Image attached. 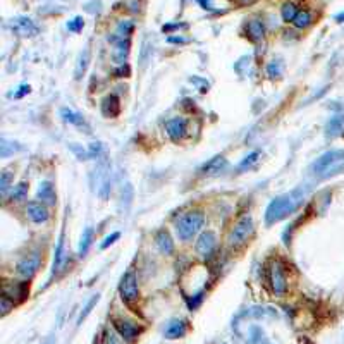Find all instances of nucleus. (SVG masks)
Here are the masks:
<instances>
[{"mask_svg": "<svg viewBox=\"0 0 344 344\" xmlns=\"http://www.w3.org/2000/svg\"><path fill=\"white\" fill-rule=\"evenodd\" d=\"M308 188L307 186H300L296 189H293L288 195H282L274 198L272 202L269 203L265 210V222L267 226H272V224L279 222V220L289 217L291 214H295L298 208L303 205L305 198H307Z\"/></svg>", "mask_w": 344, "mask_h": 344, "instance_id": "nucleus-1", "label": "nucleus"}, {"mask_svg": "<svg viewBox=\"0 0 344 344\" xmlns=\"http://www.w3.org/2000/svg\"><path fill=\"white\" fill-rule=\"evenodd\" d=\"M312 176L319 179H329L344 172V150H331L317 158L310 167Z\"/></svg>", "mask_w": 344, "mask_h": 344, "instance_id": "nucleus-2", "label": "nucleus"}, {"mask_svg": "<svg viewBox=\"0 0 344 344\" xmlns=\"http://www.w3.org/2000/svg\"><path fill=\"white\" fill-rule=\"evenodd\" d=\"M205 224V215L202 210H191L186 212L184 215H181L176 222V234L181 241H189L193 239V236L200 233V229Z\"/></svg>", "mask_w": 344, "mask_h": 344, "instance_id": "nucleus-3", "label": "nucleus"}, {"mask_svg": "<svg viewBox=\"0 0 344 344\" xmlns=\"http://www.w3.org/2000/svg\"><path fill=\"white\" fill-rule=\"evenodd\" d=\"M251 234H253V217L245 215L234 224V227L227 236V243H229L231 248H239L248 241Z\"/></svg>", "mask_w": 344, "mask_h": 344, "instance_id": "nucleus-4", "label": "nucleus"}, {"mask_svg": "<svg viewBox=\"0 0 344 344\" xmlns=\"http://www.w3.org/2000/svg\"><path fill=\"white\" fill-rule=\"evenodd\" d=\"M269 282L276 296L286 295V291H288V276H286L284 265L279 260H274L269 267Z\"/></svg>", "mask_w": 344, "mask_h": 344, "instance_id": "nucleus-5", "label": "nucleus"}, {"mask_svg": "<svg viewBox=\"0 0 344 344\" xmlns=\"http://www.w3.org/2000/svg\"><path fill=\"white\" fill-rule=\"evenodd\" d=\"M119 293H121V298L126 301V303H134L140 298V288H138V281L134 272H126L121 279V284H119Z\"/></svg>", "mask_w": 344, "mask_h": 344, "instance_id": "nucleus-6", "label": "nucleus"}, {"mask_svg": "<svg viewBox=\"0 0 344 344\" xmlns=\"http://www.w3.org/2000/svg\"><path fill=\"white\" fill-rule=\"evenodd\" d=\"M40 265H41V255L38 253V251H33V253L26 255V257H22L21 260L17 262L16 270L21 277H24V279H31L34 274L38 272Z\"/></svg>", "mask_w": 344, "mask_h": 344, "instance_id": "nucleus-7", "label": "nucleus"}, {"mask_svg": "<svg viewBox=\"0 0 344 344\" xmlns=\"http://www.w3.org/2000/svg\"><path fill=\"white\" fill-rule=\"evenodd\" d=\"M114 327H115V331L121 334V338L124 339L126 343H133L141 332V327L136 326L134 322H129V320L115 319L114 320Z\"/></svg>", "mask_w": 344, "mask_h": 344, "instance_id": "nucleus-8", "label": "nucleus"}, {"mask_svg": "<svg viewBox=\"0 0 344 344\" xmlns=\"http://www.w3.org/2000/svg\"><path fill=\"white\" fill-rule=\"evenodd\" d=\"M215 245H217V236H215L214 231H205V233L200 234L198 241H196V253L200 257H208V255L214 251Z\"/></svg>", "mask_w": 344, "mask_h": 344, "instance_id": "nucleus-9", "label": "nucleus"}, {"mask_svg": "<svg viewBox=\"0 0 344 344\" xmlns=\"http://www.w3.org/2000/svg\"><path fill=\"white\" fill-rule=\"evenodd\" d=\"M165 131H167L169 138H171L172 141H179L181 138H184V134H186V131H188L186 119H183V117L169 119V121L165 122Z\"/></svg>", "mask_w": 344, "mask_h": 344, "instance_id": "nucleus-10", "label": "nucleus"}, {"mask_svg": "<svg viewBox=\"0 0 344 344\" xmlns=\"http://www.w3.org/2000/svg\"><path fill=\"white\" fill-rule=\"evenodd\" d=\"M26 215L34 224H43L48 220V210L43 203L40 202H29L26 207Z\"/></svg>", "mask_w": 344, "mask_h": 344, "instance_id": "nucleus-11", "label": "nucleus"}, {"mask_svg": "<svg viewBox=\"0 0 344 344\" xmlns=\"http://www.w3.org/2000/svg\"><path fill=\"white\" fill-rule=\"evenodd\" d=\"M12 31L19 36H33L38 33V28L29 17H17L12 22Z\"/></svg>", "mask_w": 344, "mask_h": 344, "instance_id": "nucleus-12", "label": "nucleus"}, {"mask_svg": "<svg viewBox=\"0 0 344 344\" xmlns=\"http://www.w3.org/2000/svg\"><path fill=\"white\" fill-rule=\"evenodd\" d=\"M227 167V158L222 155H217L207 162V164L202 167V172L205 176H215V174L222 172L224 169Z\"/></svg>", "mask_w": 344, "mask_h": 344, "instance_id": "nucleus-13", "label": "nucleus"}, {"mask_svg": "<svg viewBox=\"0 0 344 344\" xmlns=\"http://www.w3.org/2000/svg\"><path fill=\"white\" fill-rule=\"evenodd\" d=\"M188 331V326L184 320H171V322L167 324V327H165V338L167 339H179L183 338L184 334H186Z\"/></svg>", "mask_w": 344, "mask_h": 344, "instance_id": "nucleus-14", "label": "nucleus"}, {"mask_svg": "<svg viewBox=\"0 0 344 344\" xmlns=\"http://www.w3.org/2000/svg\"><path fill=\"white\" fill-rule=\"evenodd\" d=\"M155 245L164 255H171L174 251V241H172L171 234H169L165 229H160L155 234Z\"/></svg>", "mask_w": 344, "mask_h": 344, "instance_id": "nucleus-15", "label": "nucleus"}, {"mask_svg": "<svg viewBox=\"0 0 344 344\" xmlns=\"http://www.w3.org/2000/svg\"><path fill=\"white\" fill-rule=\"evenodd\" d=\"M102 112L105 117H117L121 112V102L115 95H109L102 102Z\"/></svg>", "mask_w": 344, "mask_h": 344, "instance_id": "nucleus-16", "label": "nucleus"}, {"mask_svg": "<svg viewBox=\"0 0 344 344\" xmlns=\"http://www.w3.org/2000/svg\"><path fill=\"white\" fill-rule=\"evenodd\" d=\"M127 55H129V40H127V38H126V40H117V41H115L114 52H112V57H114V60L117 64L124 65Z\"/></svg>", "mask_w": 344, "mask_h": 344, "instance_id": "nucleus-17", "label": "nucleus"}, {"mask_svg": "<svg viewBox=\"0 0 344 344\" xmlns=\"http://www.w3.org/2000/svg\"><path fill=\"white\" fill-rule=\"evenodd\" d=\"M246 33H248V38H250L251 41H260L262 38H264V34H265L264 22L257 21V19L250 21L248 24H246Z\"/></svg>", "mask_w": 344, "mask_h": 344, "instance_id": "nucleus-18", "label": "nucleus"}, {"mask_svg": "<svg viewBox=\"0 0 344 344\" xmlns=\"http://www.w3.org/2000/svg\"><path fill=\"white\" fill-rule=\"evenodd\" d=\"M38 198L41 200V203L55 205V191H53L52 184L40 183V188H38Z\"/></svg>", "mask_w": 344, "mask_h": 344, "instance_id": "nucleus-19", "label": "nucleus"}, {"mask_svg": "<svg viewBox=\"0 0 344 344\" xmlns=\"http://www.w3.org/2000/svg\"><path fill=\"white\" fill-rule=\"evenodd\" d=\"M91 243H93V229L91 227H86V229L83 231V234H81V239H79V257H84V255L88 253V250H90Z\"/></svg>", "mask_w": 344, "mask_h": 344, "instance_id": "nucleus-20", "label": "nucleus"}, {"mask_svg": "<svg viewBox=\"0 0 344 344\" xmlns=\"http://www.w3.org/2000/svg\"><path fill=\"white\" fill-rule=\"evenodd\" d=\"M64 262V233L60 234L59 243H57V248H55V257H53V272H59L60 267H62Z\"/></svg>", "mask_w": 344, "mask_h": 344, "instance_id": "nucleus-21", "label": "nucleus"}, {"mask_svg": "<svg viewBox=\"0 0 344 344\" xmlns=\"http://www.w3.org/2000/svg\"><path fill=\"white\" fill-rule=\"evenodd\" d=\"M28 183L26 181H22V183H19L17 186H14L12 193H10V200H14V202H22V200H26V196H28Z\"/></svg>", "mask_w": 344, "mask_h": 344, "instance_id": "nucleus-22", "label": "nucleus"}, {"mask_svg": "<svg viewBox=\"0 0 344 344\" xmlns=\"http://www.w3.org/2000/svg\"><path fill=\"white\" fill-rule=\"evenodd\" d=\"M281 16L282 19H284L286 22H293L295 21V17L298 16V9H296V5L293 2H286L284 5H282V9H281Z\"/></svg>", "mask_w": 344, "mask_h": 344, "instance_id": "nucleus-23", "label": "nucleus"}, {"mask_svg": "<svg viewBox=\"0 0 344 344\" xmlns=\"http://www.w3.org/2000/svg\"><path fill=\"white\" fill-rule=\"evenodd\" d=\"M293 24H295L298 29L308 28V26L312 24V14L308 12V10H301V12H298V16L295 17Z\"/></svg>", "mask_w": 344, "mask_h": 344, "instance_id": "nucleus-24", "label": "nucleus"}, {"mask_svg": "<svg viewBox=\"0 0 344 344\" xmlns=\"http://www.w3.org/2000/svg\"><path fill=\"white\" fill-rule=\"evenodd\" d=\"M60 115H62V119H64L65 122H69V124H74V126L84 124L83 117H81L79 114H76V112L69 110V109H62V110H60Z\"/></svg>", "mask_w": 344, "mask_h": 344, "instance_id": "nucleus-25", "label": "nucleus"}, {"mask_svg": "<svg viewBox=\"0 0 344 344\" xmlns=\"http://www.w3.org/2000/svg\"><path fill=\"white\" fill-rule=\"evenodd\" d=\"M131 31H133V22H131V21H122L121 24L117 26V31H115V34H117V40H126V38L131 34Z\"/></svg>", "mask_w": 344, "mask_h": 344, "instance_id": "nucleus-26", "label": "nucleus"}, {"mask_svg": "<svg viewBox=\"0 0 344 344\" xmlns=\"http://www.w3.org/2000/svg\"><path fill=\"white\" fill-rule=\"evenodd\" d=\"M267 74L270 76V78H279L282 74V62L281 60H272V62H269L267 65Z\"/></svg>", "mask_w": 344, "mask_h": 344, "instance_id": "nucleus-27", "label": "nucleus"}, {"mask_svg": "<svg viewBox=\"0 0 344 344\" xmlns=\"http://www.w3.org/2000/svg\"><path fill=\"white\" fill-rule=\"evenodd\" d=\"M10 181H12V172L3 171L2 176H0V191H2V195H5L7 189L10 188Z\"/></svg>", "mask_w": 344, "mask_h": 344, "instance_id": "nucleus-28", "label": "nucleus"}, {"mask_svg": "<svg viewBox=\"0 0 344 344\" xmlns=\"http://www.w3.org/2000/svg\"><path fill=\"white\" fill-rule=\"evenodd\" d=\"M12 308H14V300H10V298L2 295V298H0V310H2V315H7Z\"/></svg>", "mask_w": 344, "mask_h": 344, "instance_id": "nucleus-29", "label": "nucleus"}, {"mask_svg": "<svg viewBox=\"0 0 344 344\" xmlns=\"http://www.w3.org/2000/svg\"><path fill=\"white\" fill-rule=\"evenodd\" d=\"M258 157H260V152H253V153H250L248 157L245 158V160L241 162V164H239V169H246V167H251V165L253 164H257L258 162Z\"/></svg>", "mask_w": 344, "mask_h": 344, "instance_id": "nucleus-30", "label": "nucleus"}, {"mask_svg": "<svg viewBox=\"0 0 344 344\" xmlns=\"http://www.w3.org/2000/svg\"><path fill=\"white\" fill-rule=\"evenodd\" d=\"M83 26H84L83 17H74L72 21L67 22V29H69V31H72V33H79L81 29H83Z\"/></svg>", "mask_w": 344, "mask_h": 344, "instance_id": "nucleus-31", "label": "nucleus"}, {"mask_svg": "<svg viewBox=\"0 0 344 344\" xmlns=\"http://www.w3.org/2000/svg\"><path fill=\"white\" fill-rule=\"evenodd\" d=\"M98 300H100V296H98V295H95L93 298H91V300H90V303H88V305H86V308H84V312H83V313H81V315H79V319H78V326H79L81 322H83L84 319H86V317H88V313L91 312V308L95 307V303H98Z\"/></svg>", "mask_w": 344, "mask_h": 344, "instance_id": "nucleus-32", "label": "nucleus"}, {"mask_svg": "<svg viewBox=\"0 0 344 344\" xmlns=\"http://www.w3.org/2000/svg\"><path fill=\"white\" fill-rule=\"evenodd\" d=\"M341 122H343V117H334L331 122H329V126H327L329 131H327V133L331 134V136H332V134L338 133V131L341 129Z\"/></svg>", "mask_w": 344, "mask_h": 344, "instance_id": "nucleus-33", "label": "nucleus"}, {"mask_svg": "<svg viewBox=\"0 0 344 344\" xmlns=\"http://www.w3.org/2000/svg\"><path fill=\"white\" fill-rule=\"evenodd\" d=\"M119 238H121V234H119V233H112L110 236H107V238L103 239V243L100 246H102V250L109 248L110 245H114V243H115V239H119Z\"/></svg>", "mask_w": 344, "mask_h": 344, "instance_id": "nucleus-34", "label": "nucleus"}, {"mask_svg": "<svg viewBox=\"0 0 344 344\" xmlns=\"http://www.w3.org/2000/svg\"><path fill=\"white\" fill-rule=\"evenodd\" d=\"M86 65H88V50H86V55H84V59L81 57V60H79V65H78V71H76V78H81V71L84 72V69H86Z\"/></svg>", "mask_w": 344, "mask_h": 344, "instance_id": "nucleus-35", "label": "nucleus"}, {"mask_svg": "<svg viewBox=\"0 0 344 344\" xmlns=\"http://www.w3.org/2000/svg\"><path fill=\"white\" fill-rule=\"evenodd\" d=\"M115 74H117V78H124L122 74L129 76V67H127V65H122L121 69H117V71H115Z\"/></svg>", "mask_w": 344, "mask_h": 344, "instance_id": "nucleus-36", "label": "nucleus"}, {"mask_svg": "<svg viewBox=\"0 0 344 344\" xmlns=\"http://www.w3.org/2000/svg\"><path fill=\"white\" fill-rule=\"evenodd\" d=\"M196 2H200V3H202V7H203V9H208V10H212V9H214V3H212V0H196Z\"/></svg>", "mask_w": 344, "mask_h": 344, "instance_id": "nucleus-37", "label": "nucleus"}, {"mask_svg": "<svg viewBox=\"0 0 344 344\" xmlns=\"http://www.w3.org/2000/svg\"><path fill=\"white\" fill-rule=\"evenodd\" d=\"M105 341H107V344H119L117 341H115V338H114V336H112V334H107Z\"/></svg>", "mask_w": 344, "mask_h": 344, "instance_id": "nucleus-38", "label": "nucleus"}, {"mask_svg": "<svg viewBox=\"0 0 344 344\" xmlns=\"http://www.w3.org/2000/svg\"><path fill=\"white\" fill-rule=\"evenodd\" d=\"M169 41H179V43H186L188 40H184V38H174V36H171V38H169Z\"/></svg>", "mask_w": 344, "mask_h": 344, "instance_id": "nucleus-39", "label": "nucleus"}, {"mask_svg": "<svg viewBox=\"0 0 344 344\" xmlns=\"http://www.w3.org/2000/svg\"><path fill=\"white\" fill-rule=\"evenodd\" d=\"M253 2H257V0H239V3H241V5H251Z\"/></svg>", "mask_w": 344, "mask_h": 344, "instance_id": "nucleus-40", "label": "nucleus"}, {"mask_svg": "<svg viewBox=\"0 0 344 344\" xmlns=\"http://www.w3.org/2000/svg\"><path fill=\"white\" fill-rule=\"evenodd\" d=\"M336 21H338V22H343V21H344V12L338 14V16H336Z\"/></svg>", "mask_w": 344, "mask_h": 344, "instance_id": "nucleus-41", "label": "nucleus"}]
</instances>
